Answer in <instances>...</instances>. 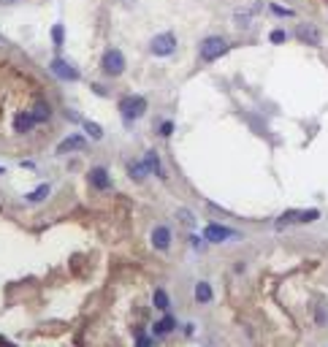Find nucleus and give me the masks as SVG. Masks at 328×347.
Returning a JSON list of instances; mask_svg holds the SVG:
<instances>
[{"instance_id":"1","label":"nucleus","mask_w":328,"mask_h":347,"mask_svg":"<svg viewBox=\"0 0 328 347\" xmlns=\"http://www.w3.org/2000/svg\"><path fill=\"white\" fill-rule=\"evenodd\" d=\"M198 52H201V60L212 62V60H217V57H223V54L228 52V41H225L223 36H206L204 41H201V46H198Z\"/></svg>"},{"instance_id":"2","label":"nucleus","mask_w":328,"mask_h":347,"mask_svg":"<svg viewBox=\"0 0 328 347\" xmlns=\"http://www.w3.org/2000/svg\"><path fill=\"white\" fill-rule=\"evenodd\" d=\"M144 112H147V100L144 98L128 95V98L120 100V114L125 117V122H133V120H138V117H144Z\"/></svg>"},{"instance_id":"3","label":"nucleus","mask_w":328,"mask_h":347,"mask_svg":"<svg viewBox=\"0 0 328 347\" xmlns=\"http://www.w3.org/2000/svg\"><path fill=\"white\" fill-rule=\"evenodd\" d=\"M150 52L155 57H171L176 52V36L174 33H160L150 41Z\"/></svg>"},{"instance_id":"4","label":"nucleus","mask_w":328,"mask_h":347,"mask_svg":"<svg viewBox=\"0 0 328 347\" xmlns=\"http://www.w3.org/2000/svg\"><path fill=\"white\" fill-rule=\"evenodd\" d=\"M100 65H103V74L108 76H120L122 71H125V57H122V52L120 49H108L103 54V60H100Z\"/></svg>"},{"instance_id":"5","label":"nucleus","mask_w":328,"mask_h":347,"mask_svg":"<svg viewBox=\"0 0 328 347\" xmlns=\"http://www.w3.org/2000/svg\"><path fill=\"white\" fill-rule=\"evenodd\" d=\"M317 217H320L317 209H309V212H296V209H290V212H285V215L277 220V225L285 228V225H290V223H312V220H317Z\"/></svg>"},{"instance_id":"6","label":"nucleus","mask_w":328,"mask_h":347,"mask_svg":"<svg viewBox=\"0 0 328 347\" xmlns=\"http://www.w3.org/2000/svg\"><path fill=\"white\" fill-rule=\"evenodd\" d=\"M233 233L231 228H225V225H217V223H212V225H206L204 228V239L206 241H212V244H220V241H225V239H233Z\"/></svg>"},{"instance_id":"7","label":"nucleus","mask_w":328,"mask_h":347,"mask_svg":"<svg viewBox=\"0 0 328 347\" xmlns=\"http://www.w3.org/2000/svg\"><path fill=\"white\" fill-rule=\"evenodd\" d=\"M52 74H57L60 79H65V82H76L79 79V71H76L74 65H68L65 60H52Z\"/></svg>"},{"instance_id":"8","label":"nucleus","mask_w":328,"mask_h":347,"mask_svg":"<svg viewBox=\"0 0 328 347\" xmlns=\"http://www.w3.org/2000/svg\"><path fill=\"white\" fill-rule=\"evenodd\" d=\"M296 38L304 44H309V46H317L323 38H320V30L315 25H299V30H296Z\"/></svg>"},{"instance_id":"9","label":"nucleus","mask_w":328,"mask_h":347,"mask_svg":"<svg viewBox=\"0 0 328 347\" xmlns=\"http://www.w3.org/2000/svg\"><path fill=\"white\" fill-rule=\"evenodd\" d=\"M152 244H155V250H160V252H166L171 247V231L166 225H158L152 231Z\"/></svg>"},{"instance_id":"10","label":"nucleus","mask_w":328,"mask_h":347,"mask_svg":"<svg viewBox=\"0 0 328 347\" xmlns=\"http://www.w3.org/2000/svg\"><path fill=\"white\" fill-rule=\"evenodd\" d=\"M90 182H92V187H98V190H108V187H112L108 171H106V168H100V165H95V168L90 171Z\"/></svg>"},{"instance_id":"11","label":"nucleus","mask_w":328,"mask_h":347,"mask_svg":"<svg viewBox=\"0 0 328 347\" xmlns=\"http://www.w3.org/2000/svg\"><path fill=\"white\" fill-rule=\"evenodd\" d=\"M84 141L82 136H68L65 141H60V147H57V155H65V152H74V149H84Z\"/></svg>"},{"instance_id":"12","label":"nucleus","mask_w":328,"mask_h":347,"mask_svg":"<svg viewBox=\"0 0 328 347\" xmlns=\"http://www.w3.org/2000/svg\"><path fill=\"white\" fill-rule=\"evenodd\" d=\"M33 125H35V117L33 114H17V120H14V130L17 133H27V130H33Z\"/></svg>"},{"instance_id":"13","label":"nucleus","mask_w":328,"mask_h":347,"mask_svg":"<svg viewBox=\"0 0 328 347\" xmlns=\"http://www.w3.org/2000/svg\"><path fill=\"white\" fill-rule=\"evenodd\" d=\"M35 117V122H46L52 117V109H49V103H46V100H35L33 103V112H30Z\"/></svg>"},{"instance_id":"14","label":"nucleus","mask_w":328,"mask_h":347,"mask_svg":"<svg viewBox=\"0 0 328 347\" xmlns=\"http://www.w3.org/2000/svg\"><path fill=\"white\" fill-rule=\"evenodd\" d=\"M212 285H209V282H198V285H195V301L198 304H209L212 301Z\"/></svg>"},{"instance_id":"15","label":"nucleus","mask_w":328,"mask_h":347,"mask_svg":"<svg viewBox=\"0 0 328 347\" xmlns=\"http://www.w3.org/2000/svg\"><path fill=\"white\" fill-rule=\"evenodd\" d=\"M128 174H130V179L141 182L147 174H150V165H147V163H133V165H128Z\"/></svg>"},{"instance_id":"16","label":"nucleus","mask_w":328,"mask_h":347,"mask_svg":"<svg viewBox=\"0 0 328 347\" xmlns=\"http://www.w3.org/2000/svg\"><path fill=\"white\" fill-rule=\"evenodd\" d=\"M174 326H176L174 318H163L160 323H155V326H152V331H155L158 336H166V334H171V331H174Z\"/></svg>"},{"instance_id":"17","label":"nucleus","mask_w":328,"mask_h":347,"mask_svg":"<svg viewBox=\"0 0 328 347\" xmlns=\"http://www.w3.org/2000/svg\"><path fill=\"white\" fill-rule=\"evenodd\" d=\"M46 195H49V185H41V187H35L33 193H27L25 201H27V203H41Z\"/></svg>"},{"instance_id":"18","label":"nucleus","mask_w":328,"mask_h":347,"mask_svg":"<svg viewBox=\"0 0 328 347\" xmlns=\"http://www.w3.org/2000/svg\"><path fill=\"white\" fill-rule=\"evenodd\" d=\"M152 304L158 306L160 312H168V293L163 288H158V290H155V296H152Z\"/></svg>"},{"instance_id":"19","label":"nucleus","mask_w":328,"mask_h":347,"mask_svg":"<svg viewBox=\"0 0 328 347\" xmlns=\"http://www.w3.org/2000/svg\"><path fill=\"white\" fill-rule=\"evenodd\" d=\"M144 163L150 165V171H152V174H158V177H163V165H160V157L155 155V152H147Z\"/></svg>"},{"instance_id":"20","label":"nucleus","mask_w":328,"mask_h":347,"mask_svg":"<svg viewBox=\"0 0 328 347\" xmlns=\"http://www.w3.org/2000/svg\"><path fill=\"white\" fill-rule=\"evenodd\" d=\"M269 11L274 14V17H287V19L293 17V9H285V6H279V3H271V6H269Z\"/></svg>"},{"instance_id":"21","label":"nucleus","mask_w":328,"mask_h":347,"mask_svg":"<svg viewBox=\"0 0 328 347\" xmlns=\"http://www.w3.org/2000/svg\"><path fill=\"white\" fill-rule=\"evenodd\" d=\"M84 130H87L95 141H98V138H103V130H100V125H95V122H84Z\"/></svg>"},{"instance_id":"22","label":"nucleus","mask_w":328,"mask_h":347,"mask_svg":"<svg viewBox=\"0 0 328 347\" xmlns=\"http://www.w3.org/2000/svg\"><path fill=\"white\" fill-rule=\"evenodd\" d=\"M269 38H271V44H285L287 33H285V30H279V27H277V30H271V36H269Z\"/></svg>"},{"instance_id":"23","label":"nucleus","mask_w":328,"mask_h":347,"mask_svg":"<svg viewBox=\"0 0 328 347\" xmlns=\"http://www.w3.org/2000/svg\"><path fill=\"white\" fill-rule=\"evenodd\" d=\"M136 347H152L150 336H147L144 331H138V334H136Z\"/></svg>"},{"instance_id":"24","label":"nucleus","mask_w":328,"mask_h":347,"mask_svg":"<svg viewBox=\"0 0 328 347\" xmlns=\"http://www.w3.org/2000/svg\"><path fill=\"white\" fill-rule=\"evenodd\" d=\"M52 36H54V44H62V25H54Z\"/></svg>"},{"instance_id":"25","label":"nucleus","mask_w":328,"mask_h":347,"mask_svg":"<svg viewBox=\"0 0 328 347\" xmlns=\"http://www.w3.org/2000/svg\"><path fill=\"white\" fill-rule=\"evenodd\" d=\"M179 217H182L187 225H193V223H195V220H193V215H190V212H187V209H182V212H179Z\"/></svg>"},{"instance_id":"26","label":"nucleus","mask_w":328,"mask_h":347,"mask_svg":"<svg viewBox=\"0 0 328 347\" xmlns=\"http://www.w3.org/2000/svg\"><path fill=\"white\" fill-rule=\"evenodd\" d=\"M171 130H174V125H171V122H163V125H160V133H163V136H171Z\"/></svg>"},{"instance_id":"27","label":"nucleus","mask_w":328,"mask_h":347,"mask_svg":"<svg viewBox=\"0 0 328 347\" xmlns=\"http://www.w3.org/2000/svg\"><path fill=\"white\" fill-rule=\"evenodd\" d=\"M11 3H19V0H0V6H11Z\"/></svg>"}]
</instances>
